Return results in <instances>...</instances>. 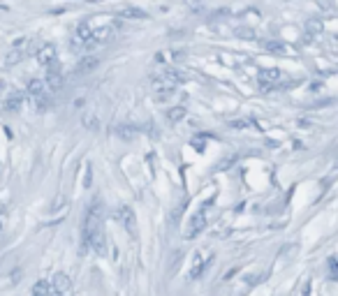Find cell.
I'll list each match as a JSON object with an SVG mask.
<instances>
[{"label": "cell", "instance_id": "obj_6", "mask_svg": "<svg viewBox=\"0 0 338 296\" xmlns=\"http://www.w3.org/2000/svg\"><path fill=\"white\" fill-rule=\"evenodd\" d=\"M116 218H118V222H121L127 232H132L134 229V213H132L130 206H125V204L123 206H118V209H116Z\"/></svg>", "mask_w": 338, "mask_h": 296}, {"label": "cell", "instance_id": "obj_5", "mask_svg": "<svg viewBox=\"0 0 338 296\" xmlns=\"http://www.w3.org/2000/svg\"><path fill=\"white\" fill-rule=\"evenodd\" d=\"M213 264V254H209V257H202V254H197L195 257V261H192V266H190V278L192 280H197V278H202L206 273V269Z\"/></svg>", "mask_w": 338, "mask_h": 296}, {"label": "cell", "instance_id": "obj_17", "mask_svg": "<svg viewBox=\"0 0 338 296\" xmlns=\"http://www.w3.org/2000/svg\"><path fill=\"white\" fill-rule=\"evenodd\" d=\"M70 292H54V296H67Z\"/></svg>", "mask_w": 338, "mask_h": 296}, {"label": "cell", "instance_id": "obj_12", "mask_svg": "<svg viewBox=\"0 0 338 296\" xmlns=\"http://www.w3.org/2000/svg\"><path fill=\"white\" fill-rule=\"evenodd\" d=\"M49 292H51V285L46 280H40L33 285V296H49Z\"/></svg>", "mask_w": 338, "mask_h": 296}, {"label": "cell", "instance_id": "obj_11", "mask_svg": "<svg viewBox=\"0 0 338 296\" xmlns=\"http://www.w3.org/2000/svg\"><path fill=\"white\" fill-rule=\"evenodd\" d=\"M21 102H23V95H21V93H12V95L7 97V102H5V109H7V111H19V109H21Z\"/></svg>", "mask_w": 338, "mask_h": 296}, {"label": "cell", "instance_id": "obj_7", "mask_svg": "<svg viewBox=\"0 0 338 296\" xmlns=\"http://www.w3.org/2000/svg\"><path fill=\"white\" fill-rule=\"evenodd\" d=\"M37 61L44 65L46 70L49 67H54V65H58V58H56V51H54V46H49V44H44L40 51H37Z\"/></svg>", "mask_w": 338, "mask_h": 296}, {"label": "cell", "instance_id": "obj_4", "mask_svg": "<svg viewBox=\"0 0 338 296\" xmlns=\"http://www.w3.org/2000/svg\"><path fill=\"white\" fill-rule=\"evenodd\" d=\"M259 88L262 90H274V88L283 81V74H280V70H276V67H269V70H262L259 72Z\"/></svg>", "mask_w": 338, "mask_h": 296}, {"label": "cell", "instance_id": "obj_2", "mask_svg": "<svg viewBox=\"0 0 338 296\" xmlns=\"http://www.w3.org/2000/svg\"><path fill=\"white\" fill-rule=\"evenodd\" d=\"M183 81H186V77L176 70H165V72H160V74L153 77V84L158 88H176L178 84H183Z\"/></svg>", "mask_w": 338, "mask_h": 296}, {"label": "cell", "instance_id": "obj_16", "mask_svg": "<svg viewBox=\"0 0 338 296\" xmlns=\"http://www.w3.org/2000/svg\"><path fill=\"white\" fill-rule=\"evenodd\" d=\"M329 269H331V280H338V264H336V259H329Z\"/></svg>", "mask_w": 338, "mask_h": 296}, {"label": "cell", "instance_id": "obj_1", "mask_svg": "<svg viewBox=\"0 0 338 296\" xmlns=\"http://www.w3.org/2000/svg\"><path fill=\"white\" fill-rule=\"evenodd\" d=\"M28 93H30L33 105H35L40 111L49 109V105H51V95H49V88H46L44 81H40V79L30 81V84H28Z\"/></svg>", "mask_w": 338, "mask_h": 296}, {"label": "cell", "instance_id": "obj_15", "mask_svg": "<svg viewBox=\"0 0 338 296\" xmlns=\"http://www.w3.org/2000/svg\"><path fill=\"white\" fill-rule=\"evenodd\" d=\"M253 121L250 118H241V121H230V127L232 130H243V127H250Z\"/></svg>", "mask_w": 338, "mask_h": 296}, {"label": "cell", "instance_id": "obj_9", "mask_svg": "<svg viewBox=\"0 0 338 296\" xmlns=\"http://www.w3.org/2000/svg\"><path fill=\"white\" fill-rule=\"evenodd\" d=\"M51 287H54V292H70L72 282H70V278H67L65 273H58V275L54 278V282H51Z\"/></svg>", "mask_w": 338, "mask_h": 296}, {"label": "cell", "instance_id": "obj_8", "mask_svg": "<svg viewBox=\"0 0 338 296\" xmlns=\"http://www.w3.org/2000/svg\"><path fill=\"white\" fill-rule=\"evenodd\" d=\"M264 51L271 53V56H285L287 53V46L280 40H269V42H264Z\"/></svg>", "mask_w": 338, "mask_h": 296}, {"label": "cell", "instance_id": "obj_14", "mask_svg": "<svg viewBox=\"0 0 338 296\" xmlns=\"http://www.w3.org/2000/svg\"><path fill=\"white\" fill-rule=\"evenodd\" d=\"M95 65H98V58H90V56H86V58H84V61L79 63V67H77V70H79L81 74H84V72L93 70V67H95Z\"/></svg>", "mask_w": 338, "mask_h": 296}, {"label": "cell", "instance_id": "obj_13", "mask_svg": "<svg viewBox=\"0 0 338 296\" xmlns=\"http://www.w3.org/2000/svg\"><path fill=\"white\" fill-rule=\"evenodd\" d=\"M183 116H186V109H183V106H174V109H169L167 111V118L171 123H178Z\"/></svg>", "mask_w": 338, "mask_h": 296}, {"label": "cell", "instance_id": "obj_3", "mask_svg": "<svg viewBox=\"0 0 338 296\" xmlns=\"http://www.w3.org/2000/svg\"><path fill=\"white\" fill-rule=\"evenodd\" d=\"M206 209H209V204H204L199 211H195L192 213V218H190V222H188V229H186V238H195L202 229L206 227Z\"/></svg>", "mask_w": 338, "mask_h": 296}, {"label": "cell", "instance_id": "obj_10", "mask_svg": "<svg viewBox=\"0 0 338 296\" xmlns=\"http://www.w3.org/2000/svg\"><path fill=\"white\" fill-rule=\"evenodd\" d=\"M118 19H146V12L139 7H125L118 12Z\"/></svg>", "mask_w": 338, "mask_h": 296}]
</instances>
